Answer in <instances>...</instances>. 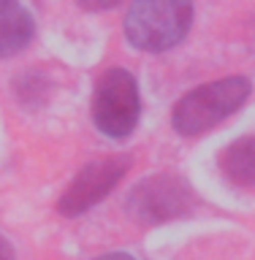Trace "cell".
I'll return each mask as SVG.
<instances>
[{"label":"cell","instance_id":"1","mask_svg":"<svg viewBox=\"0 0 255 260\" xmlns=\"http://www.w3.org/2000/svg\"><path fill=\"white\" fill-rule=\"evenodd\" d=\"M193 24V0H133L125 14V38L138 52H168Z\"/></svg>","mask_w":255,"mask_h":260},{"label":"cell","instance_id":"2","mask_svg":"<svg viewBox=\"0 0 255 260\" xmlns=\"http://www.w3.org/2000/svg\"><path fill=\"white\" fill-rule=\"evenodd\" d=\"M250 98V79L225 76L209 84H201L179 98L171 111V125L179 136H201L220 125L225 117L242 109Z\"/></svg>","mask_w":255,"mask_h":260},{"label":"cell","instance_id":"3","mask_svg":"<svg viewBox=\"0 0 255 260\" xmlns=\"http://www.w3.org/2000/svg\"><path fill=\"white\" fill-rule=\"evenodd\" d=\"M195 203L193 187L182 176L155 174L130 187L125 198L128 217L138 225H163L185 217Z\"/></svg>","mask_w":255,"mask_h":260},{"label":"cell","instance_id":"4","mask_svg":"<svg viewBox=\"0 0 255 260\" xmlns=\"http://www.w3.org/2000/svg\"><path fill=\"white\" fill-rule=\"evenodd\" d=\"M141 101L136 79L122 68L106 71L93 95V119L109 138H128L138 125Z\"/></svg>","mask_w":255,"mask_h":260},{"label":"cell","instance_id":"5","mask_svg":"<svg viewBox=\"0 0 255 260\" xmlns=\"http://www.w3.org/2000/svg\"><path fill=\"white\" fill-rule=\"evenodd\" d=\"M130 162L125 157H103L93 160L73 176V182L65 187V192L57 201V211L63 217H79L95 203H101L114 187L122 182Z\"/></svg>","mask_w":255,"mask_h":260},{"label":"cell","instance_id":"6","mask_svg":"<svg viewBox=\"0 0 255 260\" xmlns=\"http://www.w3.org/2000/svg\"><path fill=\"white\" fill-rule=\"evenodd\" d=\"M33 41V16L19 0H0V57L19 54Z\"/></svg>","mask_w":255,"mask_h":260},{"label":"cell","instance_id":"7","mask_svg":"<svg viewBox=\"0 0 255 260\" xmlns=\"http://www.w3.org/2000/svg\"><path fill=\"white\" fill-rule=\"evenodd\" d=\"M217 168L234 187H255V136L228 144L217 157Z\"/></svg>","mask_w":255,"mask_h":260},{"label":"cell","instance_id":"8","mask_svg":"<svg viewBox=\"0 0 255 260\" xmlns=\"http://www.w3.org/2000/svg\"><path fill=\"white\" fill-rule=\"evenodd\" d=\"M76 3L84 8V11H106V8H114L120 0H76Z\"/></svg>","mask_w":255,"mask_h":260},{"label":"cell","instance_id":"9","mask_svg":"<svg viewBox=\"0 0 255 260\" xmlns=\"http://www.w3.org/2000/svg\"><path fill=\"white\" fill-rule=\"evenodd\" d=\"M0 260H14V247L8 244L3 233H0Z\"/></svg>","mask_w":255,"mask_h":260},{"label":"cell","instance_id":"10","mask_svg":"<svg viewBox=\"0 0 255 260\" xmlns=\"http://www.w3.org/2000/svg\"><path fill=\"white\" fill-rule=\"evenodd\" d=\"M93 260H136V257L128 255V252H106V255H98Z\"/></svg>","mask_w":255,"mask_h":260}]
</instances>
